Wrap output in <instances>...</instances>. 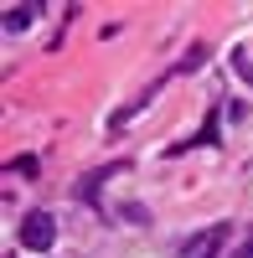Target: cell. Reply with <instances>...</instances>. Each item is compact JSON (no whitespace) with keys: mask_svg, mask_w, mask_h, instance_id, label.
<instances>
[{"mask_svg":"<svg viewBox=\"0 0 253 258\" xmlns=\"http://www.w3.org/2000/svg\"><path fill=\"white\" fill-rule=\"evenodd\" d=\"M21 243L36 248V253H47L57 243V222H52V212H31L26 222H21Z\"/></svg>","mask_w":253,"mask_h":258,"instance_id":"2","label":"cell"},{"mask_svg":"<svg viewBox=\"0 0 253 258\" xmlns=\"http://www.w3.org/2000/svg\"><path fill=\"white\" fill-rule=\"evenodd\" d=\"M222 243H227V222H212V227H202L181 243V258H217Z\"/></svg>","mask_w":253,"mask_h":258,"instance_id":"1","label":"cell"},{"mask_svg":"<svg viewBox=\"0 0 253 258\" xmlns=\"http://www.w3.org/2000/svg\"><path fill=\"white\" fill-rule=\"evenodd\" d=\"M243 78H248V83H253V68H243Z\"/></svg>","mask_w":253,"mask_h":258,"instance_id":"5","label":"cell"},{"mask_svg":"<svg viewBox=\"0 0 253 258\" xmlns=\"http://www.w3.org/2000/svg\"><path fill=\"white\" fill-rule=\"evenodd\" d=\"M31 16H36L31 6H11V11L0 16V21H6V31H26V26H31Z\"/></svg>","mask_w":253,"mask_h":258,"instance_id":"3","label":"cell"},{"mask_svg":"<svg viewBox=\"0 0 253 258\" xmlns=\"http://www.w3.org/2000/svg\"><path fill=\"white\" fill-rule=\"evenodd\" d=\"M233 258H253V232H248V238H243V248H238Z\"/></svg>","mask_w":253,"mask_h":258,"instance_id":"4","label":"cell"}]
</instances>
